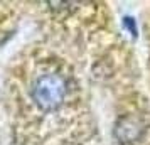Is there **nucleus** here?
Returning <instances> with one entry per match:
<instances>
[{
    "label": "nucleus",
    "mask_w": 150,
    "mask_h": 145,
    "mask_svg": "<svg viewBox=\"0 0 150 145\" xmlns=\"http://www.w3.org/2000/svg\"><path fill=\"white\" fill-rule=\"evenodd\" d=\"M30 95L41 110H54L64 101V98L68 95V83L61 74L46 73L34 81Z\"/></svg>",
    "instance_id": "nucleus-1"
},
{
    "label": "nucleus",
    "mask_w": 150,
    "mask_h": 145,
    "mask_svg": "<svg viewBox=\"0 0 150 145\" xmlns=\"http://www.w3.org/2000/svg\"><path fill=\"white\" fill-rule=\"evenodd\" d=\"M125 25H127V27L130 29V32H132V34H137L135 25H133V22H132V19H128V17H127V19H125Z\"/></svg>",
    "instance_id": "nucleus-2"
}]
</instances>
